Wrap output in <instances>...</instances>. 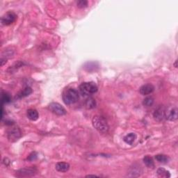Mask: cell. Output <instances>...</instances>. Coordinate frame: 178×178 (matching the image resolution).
Instances as JSON below:
<instances>
[{"label": "cell", "instance_id": "24", "mask_svg": "<svg viewBox=\"0 0 178 178\" xmlns=\"http://www.w3.org/2000/svg\"><path fill=\"white\" fill-rule=\"evenodd\" d=\"M37 156H38V154L36 152H32V153H31L30 155L28 157L27 160L29 161H33L37 158Z\"/></svg>", "mask_w": 178, "mask_h": 178}, {"label": "cell", "instance_id": "18", "mask_svg": "<svg viewBox=\"0 0 178 178\" xmlns=\"http://www.w3.org/2000/svg\"><path fill=\"white\" fill-rule=\"evenodd\" d=\"M98 66L96 63L94 62H90V63H87V64H85L84 68L86 70H87L89 72H91V71H94L95 70L96 68H97Z\"/></svg>", "mask_w": 178, "mask_h": 178}, {"label": "cell", "instance_id": "15", "mask_svg": "<svg viewBox=\"0 0 178 178\" xmlns=\"http://www.w3.org/2000/svg\"><path fill=\"white\" fill-rule=\"evenodd\" d=\"M31 93H32V89H31L30 87H26L24 89H23L22 91L20 92L17 96H18V97L19 98H22L27 97V96H29Z\"/></svg>", "mask_w": 178, "mask_h": 178}, {"label": "cell", "instance_id": "2", "mask_svg": "<svg viewBox=\"0 0 178 178\" xmlns=\"http://www.w3.org/2000/svg\"><path fill=\"white\" fill-rule=\"evenodd\" d=\"M93 126L98 131L102 133H106L109 131V127L107 123V121L103 116H95L93 117L92 120Z\"/></svg>", "mask_w": 178, "mask_h": 178}, {"label": "cell", "instance_id": "13", "mask_svg": "<svg viewBox=\"0 0 178 178\" xmlns=\"http://www.w3.org/2000/svg\"><path fill=\"white\" fill-rule=\"evenodd\" d=\"M136 139H137V135L134 133H129L128 134L125 136L124 137V141L125 143L129 144V145H132L134 142L135 141Z\"/></svg>", "mask_w": 178, "mask_h": 178}, {"label": "cell", "instance_id": "20", "mask_svg": "<svg viewBox=\"0 0 178 178\" xmlns=\"http://www.w3.org/2000/svg\"><path fill=\"white\" fill-rule=\"evenodd\" d=\"M141 168H140V166H136L135 165H134L133 167H131V169H130V173H131V177H136V173H137V175H140V173H141Z\"/></svg>", "mask_w": 178, "mask_h": 178}, {"label": "cell", "instance_id": "14", "mask_svg": "<svg viewBox=\"0 0 178 178\" xmlns=\"http://www.w3.org/2000/svg\"><path fill=\"white\" fill-rule=\"evenodd\" d=\"M85 106L88 109H94L96 106L95 100L91 97L87 98L85 102Z\"/></svg>", "mask_w": 178, "mask_h": 178}, {"label": "cell", "instance_id": "21", "mask_svg": "<svg viewBox=\"0 0 178 178\" xmlns=\"http://www.w3.org/2000/svg\"><path fill=\"white\" fill-rule=\"evenodd\" d=\"M154 103V98L152 97H147L145 99L143 100V104L144 106H151Z\"/></svg>", "mask_w": 178, "mask_h": 178}, {"label": "cell", "instance_id": "11", "mask_svg": "<svg viewBox=\"0 0 178 178\" xmlns=\"http://www.w3.org/2000/svg\"><path fill=\"white\" fill-rule=\"evenodd\" d=\"M56 170L61 173L67 172L70 169V164L66 162H58L56 164Z\"/></svg>", "mask_w": 178, "mask_h": 178}, {"label": "cell", "instance_id": "17", "mask_svg": "<svg viewBox=\"0 0 178 178\" xmlns=\"http://www.w3.org/2000/svg\"><path fill=\"white\" fill-rule=\"evenodd\" d=\"M155 159L157 162L162 163V164H166L168 162L169 157L165 154H157L155 156Z\"/></svg>", "mask_w": 178, "mask_h": 178}, {"label": "cell", "instance_id": "19", "mask_svg": "<svg viewBox=\"0 0 178 178\" xmlns=\"http://www.w3.org/2000/svg\"><path fill=\"white\" fill-rule=\"evenodd\" d=\"M157 174L161 177H171V174H170V173H169V171H166V169H164L163 168H159L157 171Z\"/></svg>", "mask_w": 178, "mask_h": 178}, {"label": "cell", "instance_id": "6", "mask_svg": "<svg viewBox=\"0 0 178 178\" xmlns=\"http://www.w3.org/2000/svg\"><path fill=\"white\" fill-rule=\"evenodd\" d=\"M37 170L35 168L29 167V168H24L16 172V176L20 177H31L36 174Z\"/></svg>", "mask_w": 178, "mask_h": 178}, {"label": "cell", "instance_id": "22", "mask_svg": "<svg viewBox=\"0 0 178 178\" xmlns=\"http://www.w3.org/2000/svg\"><path fill=\"white\" fill-rule=\"evenodd\" d=\"M10 96L6 93H2L1 94V101L3 103H8L10 102Z\"/></svg>", "mask_w": 178, "mask_h": 178}, {"label": "cell", "instance_id": "25", "mask_svg": "<svg viewBox=\"0 0 178 178\" xmlns=\"http://www.w3.org/2000/svg\"><path fill=\"white\" fill-rule=\"evenodd\" d=\"M86 177H99L98 175H87Z\"/></svg>", "mask_w": 178, "mask_h": 178}, {"label": "cell", "instance_id": "4", "mask_svg": "<svg viewBox=\"0 0 178 178\" xmlns=\"http://www.w3.org/2000/svg\"><path fill=\"white\" fill-rule=\"evenodd\" d=\"M22 135L21 131L18 127H13L7 131V138L10 142H15L20 139Z\"/></svg>", "mask_w": 178, "mask_h": 178}, {"label": "cell", "instance_id": "12", "mask_svg": "<svg viewBox=\"0 0 178 178\" xmlns=\"http://www.w3.org/2000/svg\"><path fill=\"white\" fill-rule=\"evenodd\" d=\"M27 118H28L29 120L32 121L36 120L39 118L38 112L35 109H30L27 110Z\"/></svg>", "mask_w": 178, "mask_h": 178}, {"label": "cell", "instance_id": "8", "mask_svg": "<svg viewBox=\"0 0 178 178\" xmlns=\"http://www.w3.org/2000/svg\"><path fill=\"white\" fill-rule=\"evenodd\" d=\"M154 119L157 122H161L166 118V111L162 106L157 109L153 113Z\"/></svg>", "mask_w": 178, "mask_h": 178}, {"label": "cell", "instance_id": "10", "mask_svg": "<svg viewBox=\"0 0 178 178\" xmlns=\"http://www.w3.org/2000/svg\"><path fill=\"white\" fill-rule=\"evenodd\" d=\"M166 118L170 121H175L177 119V109L176 107L172 108L166 113Z\"/></svg>", "mask_w": 178, "mask_h": 178}, {"label": "cell", "instance_id": "23", "mask_svg": "<svg viewBox=\"0 0 178 178\" xmlns=\"http://www.w3.org/2000/svg\"><path fill=\"white\" fill-rule=\"evenodd\" d=\"M88 4H89V3H88L86 0H80V1H77V7L79 8H83L87 7Z\"/></svg>", "mask_w": 178, "mask_h": 178}, {"label": "cell", "instance_id": "5", "mask_svg": "<svg viewBox=\"0 0 178 178\" xmlns=\"http://www.w3.org/2000/svg\"><path fill=\"white\" fill-rule=\"evenodd\" d=\"M49 109L53 114L57 115V116H64V115L66 114V110L65 109V108L57 102L50 103L49 105Z\"/></svg>", "mask_w": 178, "mask_h": 178}, {"label": "cell", "instance_id": "9", "mask_svg": "<svg viewBox=\"0 0 178 178\" xmlns=\"http://www.w3.org/2000/svg\"><path fill=\"white\" fill-rule=\"evenodd\" d=\"M154 91V86L151 83H147V84L143 85L140 88L139 92L142 95H147L151 94Z\"/></svg>", "mask_w": 178, "mask_h": 178}, {"label": "cell", "instance_id": "3", "mask_svg": "<svg viewBox=\"0 0 178 178\" xmlns=\"http://www.w3.org/2000/svg\"><path fill=\"white\" fill-rule=\"evenodd\" d=\"M79 91L83 96H89L97 91V86L94 82H84L79 86Z\"/></svg>", "mask_w": 178, "mask_h": 178}, {"label": "cell", "instance_id": "16", "mask_svg": "<svg viewBox=\"0 0 178 178\" xmlns=\"http://www.w3.org/2000/svg\"><path fill=\"white\" fill-rule=\"evenodd\" d=\"M143 162L148 168H153L154 167V163L153 159H152L151 157L146 156L145 157L143 158Z\"/></svg>", "mask_w": 178, "mask_h": 178}, {"label": "cell", "instance_id": "7", "mask_svg": "<svg viewBox=\"0 0 178 178\" xmlns=\"http://www.w3.org/2000/svg\"><path fill=\"white\" fill-rule=\"evenodd\" d=\"M16 18H17V16L16 15V13L10 11V12L6 13L4 14V16L1 17V22L2 23V24L8 26V25L13 24V23L16 21Z\"/></svg>", "mask_w": 178, "mask_h": 178}, {"label": "cell", "instance_id": "1", "mask_svg": "<svg viewBox=\"0 0 178 178\" xmlns=\"http://www.w3.org/2000/svg\"><path fill=\"white\" fill-rule=\"evenodd\" d=\"M79 93L77 90L74 89H68L64 92L62 95V98L64 103L67 105L73 104L78 101Z\"/></svg>", "mask_w": 178, "mask_h": 178}]
</instances>
